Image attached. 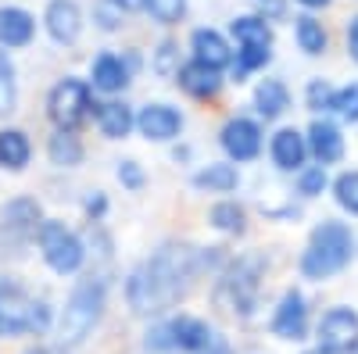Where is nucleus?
Masks as SVG:
<instances>
[{"label": "nucleus", "instance_id": "nucleus-1", "mask_svg": "<svg viewBox=\"0 0 358 354\" xmlns=\"http://www.w3.org/2000/svg\"><path fill=\"white\" fill-rule=\"evenodd\" d=\"M197 269L190 247H162L151 254L126 283V297L136 315H162L187 293Z\"/></svg>", "mask_w": 358, "mask_h": 354}, {"label": "nucleus", "instance_id": "nucleus-2", "mask_svg": "<svg viewBox=\"0 0 358 354\" xmlns=\"http://www.w3.org/2000/svg\"><path fill=\"white\" fill-rule=\"evenodd\" d=\"M348 258H351V229L341 222H322L312 233V244L305 251L301 269L308 279H326V276L341 272Z\"/></svg>", "mask_w": 358, "mask_h": 354}, {"label": "nucleus", "instance_id": "nucleus-3", "mask_svg": "<svg viewBox=\"0 0 358 354\" xmlns=\"http://www.w3.org/2000/svg\"><path fill=\"white\" fill-rule=\"evenodd\" d=\"M47 322H50V308L43 301H33L18 283L0 279V337L43 333Z\"/></svg>", "mask_w": 358, "mask_h": 354}, {"label": "nucleus", "instance_id": "nucleus-4", "mask_svg": "<svg viewBox=\"0 0 358 354\" xmlns=\"http://www.w3.org/2000/svg\"><path fill=\"white\" fill-rule=\"evenodd\" d=\"M101 311H104V283L90 276L72 290V297L65 304L62 326H57L62 330V344H83L101 322Z\"/></svg>", "mask_w": 358, "mask_h": 354}, {"label": "nucleus", "instance_id": "nucleus-5", "mask_svg": "<svg viewBox=\"0 0 358 354\" xmlns=\"http://www.w3.org/2000/svg\"><path fill=\"white\" fill-rule=\"evenodd\" d=\"M258 276H262V261L258 258H241L229 269V276L219 283V301L236 315H251L255 301H258Z\"/></svg>", "mask_w": 358, "mask_h": 354}, {"label": "nucleus", "instance_id": "nucleus-6", "mask_svg": "<svg viewBox=\"0 0 358 354\" xmlns=\"http://www.w3.org/2000/svg\"><path fill=\"white\" fill-rule=\"evenodd\" d=\"M40 251L54 272H76L83 265V244L72 229L62 222H43L40 226Z\"/></svg>", "mask_w": 358, "mask_h": 354}, {"label": "nucleus", "instance_id": "nucleus-7", "mask_svg": "<svg viewBox=\"0 0 358 354\" xmlns=\"http://www.w3.org/2000/svg\"><path fill=\"white\" fill-rule=\"evenodd\" d=\"M86 111H90V86L86 82L65 79V82L54 86V94H50V118L62 129L79 126L83 118H86Z\"/></svg>", "mask_w": 358, "mask_h": 354}, {"label": "nucleus", "instance_id": "nucleus-8", "mask_svg": "<svg viewBox=\"0 0 358 354\" xmlns=\"http://www.w3.org/2000/svg\"><path fill=\"white\" fill-rule=\"evenodd\" d=\"M358 344V315L351 308H334L319 322V351L326 354H348Z\"/></svg>", "mask_w": 358, "mask_h": 354}, {"label": "nucleus", "instance_id": "nucleus-9", "mask_svg": "<svg viewBox=\"0 0 358 354\" xmlns=\"http://www.w3.org/2000/svg\"><path fill=\"white\" fill-rule=\"evenodd\" d=\"M308 330V308H305V297L301 293H283V301L273 315V333L283 337V340H301Z\"/></svg>", "mask_w": 358, "mask_h": 354}, {"label": "nucleus", "instance_id": "nucleus-10", "mask_svg": "<svg viewBox=\"0 0 358 354\" xmlns=\"http://www.w3.org/2000/svg\"><path fill=\"white\" fill-rule=\"evenodd\" d=\"M136 126L147 140H172L179 129H183V115L169 104H147L136 118Z\"/></svg>", "mask_w": 358, "mask_h": 354}, {"label": "nucleus", "instance_id": "nucleus-11", "mask_svg": "<svg viewBox=\"0 0 358 354\" xmlns=\"http://www.w3.org/2000/svg\"><path fill=\"white\" fill-rule=\"evenodd\" d=\"M222 147H226V154L236 158V161H248L258 154V147H262V133L255 122H248V118H233V122H226L222 129Z\"/></svg>", "mask_w": 358, "mask_h": 354}, {"label": "nucleus", "instance_id": "nucleus-12", "mask_svg": "<svg viewBox=\"0 0 358 354\" xmlns=\"http://www.w3.org/2000/svg\"><path fill=\"white\" fill-rule=\"evenodd\" d=\"M79 8H76V0H50V8H47V29H50V36L57 43H72L79 36Z\"/></svg>", "mask_w": 358, "mask_h": 354}, {"label": "nucleus", "instance_id": "nucleus-13", "mask_svg": "<svg viewBox=\"0 0 358 354\" xmlns=\"http://www.w3.org/2000/svg\"><path fill=\"white\" fill-rule=\"evenodd\" d=\"M169 337H172V347H179V351H204L208 344H212V330L204 326L201 318H190V315H183V318H176V322H169Z\"/></svg>", "mask_w": 358, "mask_h": 354}, {"label": "nucleus", "instance_id": "nucleus-14", "mask_svg": "<svg viewBox=\"0 0 358 354\" xmlns=\"http://www.w3.org/2000/svg\"><path fill=\"white\" fill-rule=\"evenodd\" d=\"M29 40H33V15L22 8H0V43L25 47Z\"/></svg>", "mask_w": 358, "mask_h": 354}, {"label": "nucleus", "instance_id": "nucleus-15", "mask_svg": "<svg viewBox=\"0 0 358 354\" xmlns=\"http://www.w3.org/2000/svg\"><path fill=\"white\" fill-rule=\"evenodd\" d=\"M305 154H308V143H305V136L297 133V129H280L273 136V158H276L280 168H287V172L290 168H301Z\"/></svg>", "mask_w": 358, "mask_h": 354}, {"label": "nucleus", "instance_id": "nucleus-16", "mask_svg": "<svg viewBox=\"0 0 358 354\" xmlns=\"http://www.w3.org/2000/svg\"><path fill=\"white\" fill-rule=\"evenodd\" d=\"M194 54H197V61L201 65H208V68H226L229 65V47H226V40L219 36V33H212V29H197L194 33Z\"/></svg>", "mask_w": 358, "mask_h": 354}, {"label": "nucleus", "instance_id": "nucleus-17", "mask_svg": "<svg viewBox=\"0 0 358 354\" xmlns=\"http://www.w3.org/2000/svg\"><path fill=\"white\" fill-rule=\"evenodd\" d=\"M176 72H179V86H183L187 94H194V97H212L219 86H222L219 72L208 68V65H201V61H190V65H183V68H176Z\"/></svg>", "mask_w": 358, "mask_h": 354}, {"label": "nucleus", "instance_id": "nucleus-18", "mask_svg": "<svg viewBox=\"0 0 358 354\" xmlns=\"http://www.w3.org/2000/svg\"><path fill=\"white\" fill-rule=\"evenodd\" d=\"M308 147H312V154H315L322 165H330V161H337V158L344 154V140H341V133H337L330 122H315V126L308 129Z\"/></svg>", "mask_w": 358, "mask_h": 354}, {"label": "nucleus", "instance_id": "nucleus-19", "mask_svg": "<svg viewBox=\"0 0 358 354\" xmlns=\"http://www.w3.org/2000/svg\"><path fill=\"white\" fill-rule=\"evenodd\" d=\"M97 126H101L104 136L118 140V136H126L133 129V111L126 104H118V101H108V104L97 108Z\"/></svg>", "mask_w": 358, "mask_h": 354}, {"label": "nucleus", "instance_id": "nucleus-20", "mask_svg": "<svg viewBox=\"0 0 358 354\" xmlns=\"http://www.w3.org/2000/svg\"><path fill=\"white\" fill-rule=\"evenodd\" d=\"M126 82H129V79H126V68H122V61H118V57L104 54V57H97V61H94V86H97V90L115 94V90H122Z\"/></svg>", "mask_w": 358, "mask_h": 354}, {"label": "nucleus", "instance_id": "nucleus-21", "mask_svg": "<svg viewBox=\"0 0 358 354\" xmlns=\"http://www.w3.org/2000/svg\"><path fill=\"white\" fill-rule=\"evenodd\" d=\"M25 161H29V140H25V133L4 129V133H0V165L18 172V168H25Z\"/></svg>", "mask_w": 358, "mask_h": 354}, {"label": "nucleus", "instance_id": "nucleus-22", "mask_svg": "<svg viewBox=\"0 0 358 354\" xmlns=\"http://www.w3.org/2000/svg\"><path fill=\"white\" fill-rule=\"evenodd\" d=\"M233 36L241 40L244 47H251V50H268V43H273V33H268V25L262 18H236L233 22Z\"/></svg>", "mask_w": 358, "mask_h": 354}, {"label": "nucleus", "instance_id": "nucleus-23", "mask_svg": "<svg viewBox=\"0 0 358 354\" xmlns=\"http://www.w3.org/2000/svg\"><path fill=\"white\" fill-rule=\"evenodd\" d=\"M255 101H258V111L265 115V118H280L283 111H287V86L283 82H276V79H265L262 86H258V94H255Z\"/></svg>", "mask_w": 358, "mask_h": 354}, {"label": "nucleus", "instance_id": "nucleus-24", "mask_svg": "<svg viewBox=\"0 0 358 354\" xmlns=\"http://www.w3.org/2000/svg\"><path fill=\"white\" fill-rule=\"evenodd\" d=\"M194 183H197L201 190H219V193H226V190L236 186V168H233V165H208L204 172L194 175Z\"/></svg>", "mask_w": 358, "mask_h": 354}, {"label": "nucleus", "instance_id": "nucleus-25", "mask_svg": "<svg viewBox=\"0 0 358 354\" xmlns=\"http://www.w3.org/2000/svg\"><path fill=\"white\" fill-rule=\"evenodd\" d=\"M79 158H83V147L72 133L62 129V133L50 136V161L54 165H79Z\"/></svg>", "mask_w": 358, "mask_h": 354}, {"label": "nucleus", "instance_id": "nucleus-26", "mask_svg": "<svg viewBox=\"0 0 358 354\" xmlns=\"http://www.w3.org/2000/svg\"><path fill=\"white\" fill-rule=\"evenodd\" d=\"M36 219H40V208H36L33 200H15V204H8V208H4V226L22 229V233L36 229Z\"/></svg>", "mask_w": 358, "mask_h": 354}, {"label": "nucleus", "instance_id": "nucleus-27", "mask_svg": "<svg viewBox=\"0 0 358 354\" xmlns=\"http://www.w3.org/2000/svg\"><path fill=\"white\" fill-rule=\"evenodd\" d=\"M297 43H301V50H308V54H322L326 50V33H322V25L312 15L297 18Z\"/></svg>", "mask_w": 358, "mask_h": 354}, {"label": "nucleus", "instance_id": "nucleus-28", "mask_svg": "<svg viewBox=\"0 0 358 354\" xmlns=\"http://www.w3.org/2000/svg\"><path fill=\"white\" fill-rule=\"evenodd\" d=\"M212 222L219 229H226V233H241L244 229V212L226 200V204H215V208H212Z\"/></svg>", "mask_w": 358, "mask_h": 354}, {"label": "nucleus", "instance_id": "nucleus-29", "mask_svg": "<svg viewBox=\"0 0 358 354\" xmlns=\"http://www.w3.org/2000/svg\"><path fill=\"white\" fill-rule=\"evenodd\" d=\"M143 8H151V15L158 18V22H179L183 18V11H187V0H143Z\"/></svg>", "mask_w": 358, "mask_h": 354}, {"label": "nucleus", "instance_id": "nucleus-30", "mask_svg": "<svg viewBox=\"0 0 358 354\" xmlns=\"http://www.w3.org/2000/svg\"><path fill=\"white\" fill-rule=\"evenodd\" d=\"M15 108V72H11V61L0 54V115H8Z\"/></svg>", "mask_w": 358, "mask_h": 354}, {"label": "nucleus", "instance_id": "nucleus-31", "mask_svg": "<svg viewBox=\"0 0 358 354\" xmlns=\"http://www.w3.org/2000/svg\"><path fill=\"white\" fill-rule=\"evenodd\" d=\"M337 200L344 204L348 212L358 215V172H344L337 179Z\"/></svg>", "mask_w": 358, "mask_h": 354}, {"label": "nucleus", "instance_id": "nucleus-32", "mask_svg": "<svg viewBox=\"0 0 358 354\" xmlns=\"http://www.w3.org/2000/svg\"><path fill=\"white\" fill-rule=\"evenodd\" d=\"M330 108H337L344 118H351V122H355V118H358V82L344 86L341 94H334V104Z\"/></svg>", "mask_w": 358, "mask_h": 354}, {"label": "nucleus", "instance_id": "nucleus-33", "mask_svg": "<svg viewBox=\"0 0 358 354\" xmlns=\"http://www.w3.org/2000/svg\"><path fill=\"white\" fill-rule=\"evenodd\" d=\"M308 101H312V108H330V104H334L330 86H326V82H312V86H308Z\"/></svg>", "mask_w": 358, "mask_h": 354}, {"label": "nucleus", "instance_id": "nucleus-34", "mask_svg": "<svg viewBox=\"0 0 358 354\" xmlns=\"http://www.w3.org/2000/svg\"><path fill=\"white\" fill-rule=\"evenodd\" d=\"M322 186H326V172H322V165L301 175V193H319Z\"/></svg>", "mask_w": 358, "mask_h": 354}, {"label": "nucleus", "instance_id": "nucleus-35", "mask_svg": "<svg viewBox=\"0 0 358 354\" xmlns=\"http://www.w3.org/2000/svg\"><path fill=\"white\" fill-rule=\"evenodd\" d=\"M265 61H268V50H251V47L241 50V72L258 68V65H265Z\"/></svg>", "mask_w": 358, "mask_h": 354}, {"label": "nucleus", "instance_id": "nucleus-36", "mask_svg": "<svg viewBox=\"0 0 358 354\" xmlns=\"http://www.w3.org/2000/svg\"><path fill=\"white\" fill-rule=\"evenodd\" d=\"M118 179H122L126 186H140V183H143V172L136 168V161H122V168H118Z\"/></svg>", "mask_w": 358, "mask_h": 354}, {"label": "nucleus", "instance_id": "nucleus-37", "mask_svg": "<svg viewBox=\"0 0 358 354\" xmlns=\"http://www.w3.org/2000/svg\"><path fill=\"white\" fill-rule=\"evenodd\" d=\"M172 57H176V43H162V47H158L155 68H158V72H172Z\"/></svg>", "mask_w": 358, "mask_h": 354}, {"label": "nucleus", "instance_id": "nucleus-38", "mask_svg": "<svg viewBox=\"0 0 358 354\" xmlns=\"http://www.w3.org/2000/svg\"><path fill=\"white\" fill-rule=\"evenodd\" d=\"M251 4H255L265 18H280V15H283V0H251Z\"/></svg>", "mask_w": 358, "mask_h": 354}, {"label": "nucleus", "instance_id": "nucleus-39", "mask_svg": "<svg viewBox=\"0 0 358 354\" xmlns=\"http://www.w3.org/2000/svg\"><path fill=\"white\" fill-rule=\"evenodd\" d=\"M197 354H229V347H226V340H219V337H212V344H208L204 351H197Z\"/></svg>", "mask_w": 358, "mask_h": 354}, {"label": "nucleus", "instance_id": "nucleus-40", "mask_svg": "<svg viewBox=\"0 0 358 354\" xmlns=\"http://www.w3.org/2000/svg\"><path fill=\"white\" fill-rule=\"evenodd\" d=\"M348 47H351L355 61H358V18H355V22H351V29H348Z\"/></svg>", "mask_w": 358, "mask_h": 354}, {"label": "nucleus", "instance_id": "nucleus-41", "mask_svg": "<svg viewBox=\"0 0 358 354\" xmlns=\"http://www.w3.org/2000/svg\"><path fill=\"white\" fill-rule=\"evenodd\" d=\"M115 4H118V11H133V8H143V0H115Z\"/></svg>", "mask_w": 358, "mask_h": 354}, {"label": "nucleus", "instance_id": "nucleus-42", "mask_svg": "<svg viewBox=\"0 0 358 354\" xmlns=\"http://www.w3.org/2000/svg\"><path fill=\"white\" fill-rule=\"evenodd\" d=\"M29 354H62V351H50V347H36V351H29Z\"/></svg>", "mask_w": 358, "mask_h": 354}, {"label": "nucleus", "instance_id": "nucleus-43", "mask_svg": "<svg viewBox=\"0 0 358 354\" xmlns=\"http://www.w3.org/2000/svg\"><path fill=\"white\" fill-rule=\"evenodd\" d=\"M301 4H308V8H319V4H326V0H301Z\"/></svg>", "mask_w": 358, "mask_h": 354}, {"label": "nucleus", "instance_id": "nucleus-44", "mask_svg": "<svg viewBox=\"0 0 358 354\" xmlns=\"http://www.w3.org/2000/svg\"><path fill=\"white\" fill-rule=\"evenodd\" d=\"M308 354H326V351H308Z\"/></svg>", "mask_w": 358, "mask_h": 354}]
</instances>
